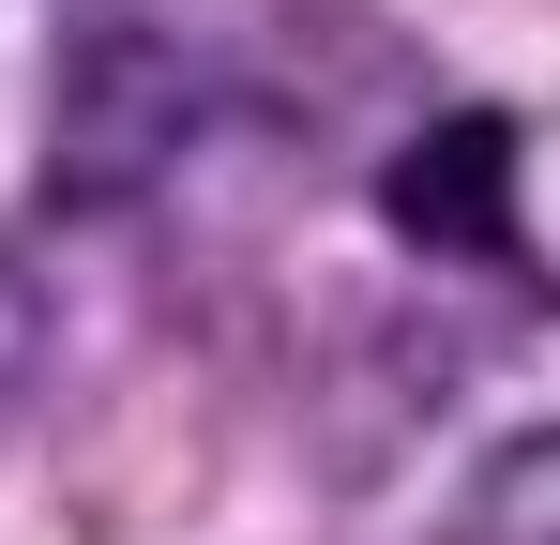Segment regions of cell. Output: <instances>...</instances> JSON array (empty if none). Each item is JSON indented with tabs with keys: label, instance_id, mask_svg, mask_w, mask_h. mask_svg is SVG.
Instances as JSON below:
<instances>
[{
	"label": "cell",
	"instance_id": "1",
	"mask_svg": "<svg viewBox=\"0 0 560 545\" xmlns=\"http://www.w3.org/2000/svg\"><path fill=\"white\" fill-rule=\"evenodd\" d=\"M455 545H560V425H530V440H500L469 469Z\"/></svg>",
	"mask_w": 560,
	"mask_h": 545
}]
</instances>
